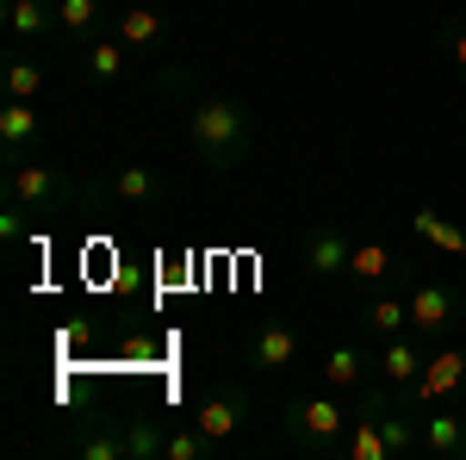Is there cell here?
Returning <instances> with one entry per match:
<instances>
[{"mask_svg":"<svg viewBox=\"0 0 466 460\" xmlns=\"http://www.w3.org/2000/svg\"><path fill=\"white\" fill-rule=\"evenodd\" d=\"M25 230H32V212H25V206L6 193V199H0V243H19Z\"/></svg>","mask_w":466,"mask_h":460,"instance_id":"27","label":"cell"},{"mask_svg":"<svg viewBox=\"0 0 466 460\" xmlns=\"http://www.w3.org/2000/svg\"><path fill=\"white\" fill-rule=\"evenodd\" d=\"M137 56H131V44L118 32H100L81 44V81L87 87H112V81H125V69H131Z\"/></svg>","mask_w":466,"mask_h":460,"instance_id":"13","label":"cell"},{"mask_svg":"<svg viewBox=\"0 0 466 460\" xmlns=\"http://www.w3.org/2000/svg\"><path fill=\"white\" fill-rule=\"evenodd\" d=\"M6 193H13L32 218H63L69 206H81L94 187H81L69 169H50V162L32 156V162H13V169H6Z\"/></svg>","mask_w":466,"mask_h":460,"instance_id":"3","label":"cell"},{"mask_svg":"<svg viewBox=\"0 0 466 460\" xmlns=\"http://www.w3.org/2000/svg\"><path fill=\"white\" fill-rule=\"evenodd\" d=\"M0 19H6V37L13 44H44L56 26V0H0Z\"/></svg>","mask_w":466,"mask_h":460,"instance_id":"16","label":"cell"},{"mask_svg":"<svg viewBox=\"0 0 466 460\" xmlns=\"http://www.w3.org/2000/svg\"><path fill=\"white\" fill-rule=\"evenodd\" d=\"M56 26H63L75 44H87V37L112 32V13H106V0H56Z\"/></svg>","mask_w":466,"mask_h":460,"instance_id":"19","label":"cell"},{"mask_svg":"<svg viewBox=\"0 0 466 460\" xmlns=\"http://www.w3.org/2000/svg\"><path fill=\"white\" fill-rule=\"evenodd\" d=\"M410 237H417L423 249H435V255H454V261L466 255V230H461V224H448L435 206H423V212L410 218Z\"/></svg>","mask_w":466,"mask_h":460,"instance_id":"20","label":"cell"},{"mask_svg":"<svg viewBox=\"0 0 466 460\" xmlns=\"http://www.w3.org/2000/svg\"><path fill=\"white\" fill-rule=\"evenodd\" d=\"M461 274H466V255H461Z\"/></svg>","mask_w":466,"mask_h":460,"instance_id":"28","label":"cell"},{"mask_svg":"<svg viewBox=\"0 0 466 460\" xmlns=\"http://www.w3.org/2000/svg\"><path fill=\"white\" fill-rule=\"evenodd\" d=\"M100 193H106V199H118V206L156 212V206H168L175 180L162 175V169H149V162H125V169H112V175L100 180Z\"/></svg>","mask_w":466,"mask_h":460,"instance_id":"6","label":"cell"},{"mask_svg":"<svg viewBox=\"0 0 466 460\" xmlns=\"http://www.w3.org/2000/svg\"><path fill=\"white\" fill-rule=\"evenodd\" d=\"M466 386V342H435L430 349V367L417 373V386L404 392L417 411H430V404H441V398H454V392Z\"/></svg>","mask_w":466,"mask_h":460,"instance_id":"5","label":"cell"},{"mask_svg":"<svg viewBox=\"0 0 466 460\" xmlns=\"http://www.w3.org/2000/svg\"><path fill=\"white\" fill-rule=\"evenodd\" d=\"M112 32L125 37V44H131V56L144 63V56L162 50V32H168V26H162V13H149V6H125V13H112Z\"/></svg>","mask_w":466,"mask_h":460,"instance_id":"18","label":"cell"},{"mask_svg":"<svg viewBox=\"0 0 466 460\" xmlns=\"http://www.w3.org/2000/svg\"><path fill=\"white\" fill-rule=\"evenodd\" d=\"M373 367H380V342H373V336H360V342H336V349L323 354V380H329L336 392H360Z\"/></svg>","mask_w":466,"mask_h":460,"instance_id":"14","label":"cell"},{"mask_svg":"<svg viewBox=\"0 0 466 460\" xmlns=\"http://www.w3.org/2000/svg\"><path fill=\"white\" fill-rule=\"evenodd\" d=\"M360 336H373V342H392V336H404L410 330V299L404 292H392V286H373L367 299H360Z\"/></svg>","mask_w":466,"mask_h":460,"instance_id":"10","label":"cell"},{"mask_svg":"<svg viewBox=\"0 0 466 460\" xmlns=\"http://www.w3.org/2000/svg\"><path fill=\"white\" fill-rule=\"evenodd\" d=\"M430 336H417V330H404V336H392V342H380V380L398 392H410L417 386V373L430 367Z\"/></svg>","mask_w":466,"mask_h":460,"instance_id":"11","label":"cell"},{"mask_svg":"<svg viewBox=\"0 0 466 460\" xmlns=\"http://www.w3.org/2000/svg\"><path fill=\"white\" fill-rule=\"evenodd\" d=\"M398 274H404V255L398 249H386V243H355V255H349V281L355 286H392Z\"/></svg>","mask_w":466,"mask_h":460,"instance_id":"17","label":"cell"},{"mask_svg":"<svg viewBox=\"0 0 466 460\" xmlns=\"http://www.w3.org/2000/svg\"><path fill=\"white\" fill-rule=\"evenodd\" d=\"M349 255H355V243H349L336 224H305V230H299V268H305L311 281L349 274Z\"/></svg>","mask_w":466,"mask_h":460,"instance_id":"8","label":"cell"},{"mask_svg":"<svg viewBox=\"0 0 466 460\" xmlns=\"http://www.w3.org/2000/svg\"><path fill=\"white\" fill-rule=\"evenodd\" d=\"M404 299H410V330H417V336H430V342L454 336L461 318H466V299L448 281H410Z\"/></svg>","mask_w":466,"mask_h":460,"instance_id":"4","label":"cell"},{"mask_svg":"<svg viewBox=\"0 0 466 460\" xmlns=\"http://www.w3.org/2000/svg\"><path fill=\"white\" fill-rule=\"evenodd\" d=\"M355 417H349V435H342V460H392L386 455V435H380V417L373 411H360L349 404Z\"/></svg>","mask_w":466,"mask_h":460,"instance_id":"22","label":"cell"},{"mask_svg":"<svg viewBox=\"0 0 466 460\" xmlns=\"http://www.w3.org/2000/svg\"><path fill=\"white\" fill-rule=\"evenodd\" d=\"M441 56H448V69H454V81L466 87V6H454V13H441Z\"/></svg>","mask_w":466,"mask_h":460,"instance_id":"26","label":"cell"},{"mask_svg":"<svg viewBox=\"0 0 466 460\" xmlns=\"http://www.w3.org/2000/svg\"><path fill=\"white\" fill-rule=\"evenodd\" d=\"M37 87H44V63L32 56V44H13L6 50V94L13 100H37Z\"/></svg>","mask_w":466,"mask_h":460,"instance_id":"23","label":"cell"},{"mask_svg":"<svg viewBox=\"0 0 466 460\" xmlns=\"http://www.w3.org/2000/svg\"><path fill=\"white\" fill-rule=\"evenodd\" d=\"M162 94H175L180 107V138H187V156L206 169V175H237L255 149V112L249 100L237 94H218V87H199L187 63H162L156 69Z\"/></svg>","mask_w":466,"mask_h":460,"instance_id":"1","label":"cell"},{"mask_svg":"<svg viewBox=\"0 0 466 460\" xmlns=\"http://www.w3.org/2000/svg\"><path fill=\"white\" fill-rule=\"evenodd\" d=\"M249 404H255L249 392L224 380V386H212L206 398H199V404H193V424L206 429V435H212L218 448H230V442H237V429L249 424Z\"/></svg>","mask_w":466,"mask_h":460,"instance_id":"7","label":"cell"},{"mask_svg":"<svg viewBox=\"0 0 466 460\" xmlns=\"http://www.w3.org/2000/svg\"><path fill=\"white\" fill-rule=\"evenodd\" d=\"M243 361H249L255 373H287L292 361H299V336H292L287 323H255L249 342H243Z\"/></svg>","mask_w":466,"mask_h":460,"instance_id":"15","label":"cell"},{"mask_svg":"<svg viewBox=\"0 0 466 460\" xmlns=\"http://www.w3.org/2000/svg\"><path fill=\"white\" fill-rule=\"evenodd\" d=\"M69 448L81 460H131V448H125V424L112 417V424H87L69 435Z\"/></svg>","mask_w":466,"mask_h":460,"instance_id":"21","label":"cell"},{"mask_svg":"<svg viewBox=\"0 0 466 460\" xmlns=\"http://www.w3.org/2000/svg\"><path fill=\"white\" fill-rule=\"evenodd\" d=\"M423 455L430 460H466V398L423 411Z\"/></svg>","mask_w":466,"mask_h":460,"instance_id":"12","label":"cell"},{"mask_svg":"<svg viewBox=\"0 0 466 460\" xmlns=\"http://www.w3.org/2000/svg\"><path fill=\"white\" fill-rule=\"evenodd\" d=\"M37 143H44V118H37V100H0V162H32Z\"/></svg>","mask_w":466,"mask_h":460,"instance_id":"9","label":"cell"},{"mask_svg":"<svg viewBox=\"0 0 466 460\" xmlns=\"http://www.w3.org/2000/svg\"><path fill=\"white\" fill-rule=\"evenodd\" d=\"M461 6H466V0H461Z\"/></svg>","mask_w":466,"mask_h":460,"instance_id":"29","label":"cell"},{"mask_svg":"<svg viewBox=\"0 0 466 460\" xmlns=\"http://www.w3.org/2000/svg\"><path fill=\"white\" fill-rule=\"evenodd\" d=\"M349 417L355 411H342L336 398L299 392V398H287V411H280V435H287V448H299V455H311V460H342Z\"/></svg>","mask_w":466,"mask_h":460,"instance_id":"2","label":"cell"},{"mask_svg":"<svg viewBox=\"0 0 466 460\" xmlns=\"http://www.w3.org/2000/svg\"><path fill=\"white\" fill-rule=\"evenodd\" d=\"M162 460H224V448H218L212 435L187 417V429H168V448H162Z\"/></svg>","mask_w":466,"mask_h":460,"instance_id":"24","label":"cell"},{"mask_svg":"<svg viewBox=\"0 0 466 460\" xmlns=\"http://www.w3.org/2000/svg\"><path fill=\"white\" fill-rule=\"evenodd\" d=\"M125 448H131V460H162L168 429L156 424V417H125Z\"/></svg>","mask_w":466,"mask_h":460,"instance_id":"25","label":"cell"}]
</instances>
